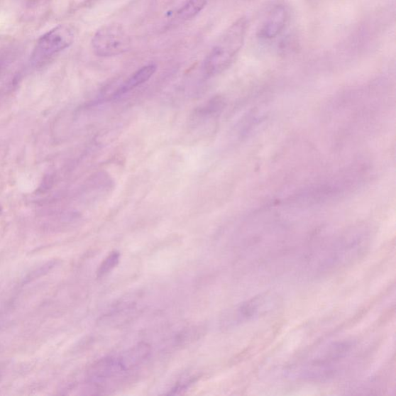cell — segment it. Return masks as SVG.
I'll list each match as a JSON object with an SVG mask.
<instances>
[{"instance_id": "6da1fadb", "label": "cell", "mask_w": 396, "mask_h": 396, "mask_svg": "<svg viewBox=\"0 0 396 396\" xmlns=\"http://www.w3.org/2000/svg\"><path fill=\"white\" fill-rule=\"evenodd\" d=\"M247 28V20L243 17L223 33L205 60L204 72L207 75L213 76L221 73L234 61L244 45Z\"/></svg>"}, {"instance_id": "7a4b0ae2", "label": "cell", "mask_w": 396, "mask_h": 396, "mask_svg": "<svg viewBox=\"0 0 396 396\" xmlns=\"http://www.w3.org/2000/svg\"><path fill=\"white\" fill-rule=\"evenodd\" d=\"M131 40L122 26L110 24L99 29L92 39L94 54L99 57L121 55L130 48Z\"/></svg>"}, {"instance_id": "3957f363", "label": "cell", "mask_w": 396, "mask_h": 396, "mask_svg": "<svg viewBox=\"0 0 396 396\" xmlns=\"http://www.w3.org/2000/svg\"><path fill=\"white\" fill-rule=\"evenodd\" d=\"M278 304V299L271 294H264L241 304L229 312L224 323L234 326L251 321L269 313Z\"/></svg>"}, {"instance_id": "277c9868", "label": "cell", "mask_w": 396, "mask_h": 396, "mask_svg": "<svg viewBox=\"0 0 396 396\" xmlns=\"http://www.w3.org/2000/svg\"><path fill=\"white\" fill-rule=\"evenodd\" d=\"M75 40V31L70 26L60 25L48 31L38 41L33 59L42 60L53 56L70 47Z\"/></svg>"}, {"instance_id": "5b68a950", "label": "cell", "mask_w": 396, "mask_h": 396, "mask_svg": "<svg viewBox=\"0 0 396 396\" xmlns=\"http://www.w3.org/2000/svg\"><path fill=\"white\" fill-rule=\"evenodd\" d=\"M289 18L287 8L282 5L275 6L260 26L258 34L263 40L277 38L286 28Z\"/></svg>"}, {"instance_id": "8992f818", "label": "cell", "mask_w": 396, "mask_h": 396, "mask_svg": "<svg viewBox=\"0 0 396 396\" xmlns=\"http://www.w3.org/2000/svg\"><path fill=\"white\" fill-rule=\"evenodd\" d=\"M151 353V348L148 343L141 342L135 346L121 353L117 358L118 363L123 373L141 365Z\"/></svg>"}, {"instance_id": "52a82bcc", "label": "cell", "mask_w": 396, "mask_h": 396, "mask_svg": "<svg viewBox=\"0 0 396 396\" xmlns=\"http://www.w3.org/2000/svg\"><path fill=\"white\" fill-rule=\"evenodd\" d=\"M123 373L116 357L103 358L92 366L89 375L92 380L99 381L106 380L118 373Z\"/></svg>"}, {"instance_id": "ba28073f", "label": "cell", "mask_w": 396, "mask_h": 396, "mask_svg": "<svg viewBox=\"0 0 396 396\" xmlns=\"http://www.w3.org/2000/svg\"><path fill=\"white\" fill-rule=\"evenodd\" d=\"M157 67L154 65L144 66L136 72L128 79L116 93V96H121L128 92H130L138 86L148 82L150 77L156 72Z\"/></svg>"}, {"instance_id": "9c48e42d", "label": "cell", "mask_w": 396, "mask_h": 396, "mask_svg": "<svg viewBox=\"0 0 396 396\" xmlns=\"http://www.w3.org/2000/svg\"><path fill=\"white\" fill-rule=\"evenodd\" d=\"M206 4V0H188V1L177 12L178 16L182 20L192 19L203 10Z\"/></svg>"}, {"instance_id": "30bf717a", "label": "cell", "mask_w": 396, "mask_h": 396, "mask_svg": "<svg viewBox=\"0 0 396 396\" xmlns=\"http://www.w3.org/2000/svg\"><path fill=\"white\" fill-rule=\"evenodd\" d=\"M120 260V253L114 251L109 253L104 260L101 263L97 272L98 278L105 277L111 270L116 268Z\"/></svg>"}]
</instances>
